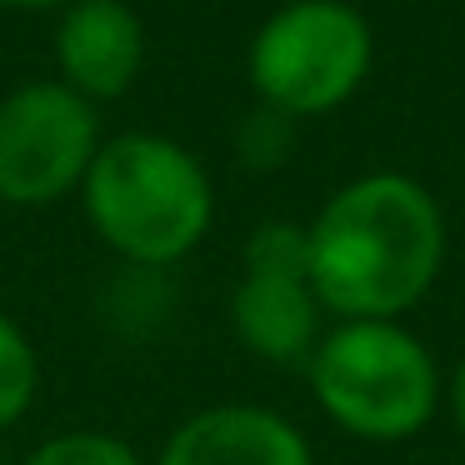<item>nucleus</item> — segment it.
<instances>
[{
	"label": "nucleus",
	"mask_w": 465,
	"mask_h": 465,
	"mask_svg": "<svg viewBox=\"0 0 465 465\" xmlns=\"http://www.w3.org/2000/svg\"><path fill=\"white\" fill-rule=\"evenodd\" d=\"M315 301L335 321H405L445 271V211L411 171H365L305 221Z\"/></svg>",
	"instance_id": "f257e3e1"
},
{
	"label": "nucleus",
	"mask_w": 465,
	"mask_h": 465,
	"mask_svg": "<svg viewBox=\"0 0 465 465\" xmlns=\"http://www.w3.org/2000/svg\"><path fill=\"white\" fill-rule=\"evenodd\" d=\"M91 231L135 271H165L201 251L215 225V181L205 161L161 131L105 135L81 185Z\"/></svg>",
	"instance_id": "f03ea898"
},
{
	"label": "nucleus",
	"mask_w": 465,
	"mask_h": 465,
	"mask_svg": "<svg viewBox=\"0 0 465 465\" xmlns=\"http://www.w3.org/2000/svg\"><path fill=\"white\" fill-rule=\"evenodd\" d=\"M311 401L365 445H405L445 411L435 351L405 321H335L305 361Z\"/></svg>",
	"instance_id": "7ed1b4c3"
},
{
	"label": "nucleus",
	"mask_w": 465,
	"mask_h": 465,
	"mask_svg": "<svg viewBox=\"0 0 465 465\" xmlns=\"http://www.w3.org/2000/svg\"><path fill=\"white\" fill-rule=\"evenodd\" d=\"M375 65V31L351 0H285L245 45V81L255 105L321 121L361 95Z\"/></svg>",
	"instance_id": "20e7f679"
},
{
	"label": "nucleus",
	"mask_w": 465,
	"mask_h": 465,
	"mask_svg": "<svg viewBox=\"0 0 465 465\" xmlns=\"http://www.w3.org/2000/svg\"><path fill=\"white\" fill-rule=\"evenodd\" d=\"M101 141V111L55 75L5 91L0 95V201L15 211H41L65 195H81Z\"/></svg>",
	"instance_id": "39448f33"
},
{
	"label": "nucleus",
	"mask_w": 465,
	"mask_h": 465,
	"mask_svg": "<svg viewBox=\"0 0 465 465\" xmlns=\"http://www.w3.org/2000/svg\"><path fill=\"white\" fill-rule=\"evenodd\" d=\"M55 81L101 111L135 91L145 71V21L125 0H71L55 11Z\"/></svg>",
	"instance_id": "423d86ee"
},
{
	"label": "nucleus",
	"mask_w": 465,
	"mask_h": 465,
	"mask_svg": "<svg viewBox=\"0 0 465 465\" xmlns=\"http://www.w3.org/2000/svg\"><path fill=\"white\" fill-rule=\"evenodd\" d=\"M155 465H315V450L291 415L225 401L185 415L165 435Z\"/></svg>",
	"instance_id": "0eeeda50"
},
{
	"label": "nucleus",
	"mask_w": 465,
	"mask_h": 465,
	"mask_svg": "<svg viewBox=\"0 0 465 465\" xmlns=\"http://www.w3.org/2000/svg\"><path fill=\"white\" fill-rule=\"evenodd\" d=\"M231 331L255 361L301 365L325 335V305L301 275H251L241 271L231 291Z\"/></svg>",
	"instance_id": "6e6552de"
},
{
	"label": "nucleus",
	"mask_w": 465,
	"mask_h": 465,
	"mask_svg": "<svg viewBox=\"0 0 465 465\" xmlns=\"http://www.w3.org/2000/svg\"><path fill=\"white\" fill-rule=\"evenodd\" d=\"M35 395H41V351L21 331V321L0 311V430L21 425Z\"/></svg>",
	"instance_id": "1a4fd4ad"
},
{
	"label": "nucleus",
	"mask_w": 465,
	"mask_h": 465,
	"mask_svg": "<svg viewBox=\"0 0 465 465\" xmlns=\"http://www.w3.org/2000/svg\"><path fill=\"white\" fill-rule=\"evenodd\" d=\"M241 265L251 275H301L311 271V231L305 221H261L241 245Z\"/></svg>",
	"instance_id": "9d476101"
},
{
	"label": "nucleus",
	"mask_w": 465,
	"mask_h": 465,
	"mask_svg": "<svg viewBox=\"0 0 465 465\" xmlns=\"http://www.w3.org/2000/svg\"><path fill=\"white\" fill-rule=\"evenodd\" d=\"M21 465H145L125 435L111 430H55L41 445H31Z\"/></svg>",
	"instance_id": "9b49d317"
},
{
	"label": "nucleus",
	"mask_w": 465,
	"mask_h": 465,
	"mask_svg": "<svg viewBox=\"0 0 465 465\" xmlns=\"http://www.w3.org/2000/svg\"><path fill=\"white\" fill-rule=\"evenodd\" d=\"M295 125L301 121L271 111V105H255V111L235 125V161H241L245 171H275V165H285L295 151Z\"/></svg>",
	"instance_id": "f8f14e48"
},
{
	"label": "nucleus",
	"mask_w": 465,
	"mask_h": 465,
	"mask_svg": "<svg viewBox=\"0 0 465 465\" xmlns=\"http://www.w3.org/2000/svg\"><path fill=\"white\" fill-rule=\"evenodd\" d=\"M445 411H450V425L465 440V355L455 361V371L445 375Z\"/></svg>",
	"instance_id": "ddd939ff"
},
{
	"label": "nucleus",
	"mask_w": 465,
	"mask_h": 465,
	"mask_svg": "<svg viewBox=\"0 0 465 465\" xmlns=\"http://www.w3.org/2000/svg\"><path fill=\"white\" fill-rule=\"evenodd\" d=\"M5 11H21V15H45V11H65L71 0H0Z\"/></svg>",
	"instance_id": "4468645a"
}]
</instances>
